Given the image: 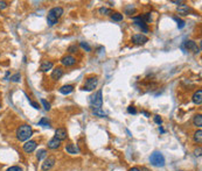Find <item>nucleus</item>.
Here are the masks:
<instances>
[{
	"mask_svg": "<svg viewBox=\"0 0 202 171\" xmlns=\"http://www.w3.org/2000/svg\"><path fill=\"white\" fill-rule=\"evenodd\" d=\"M32 134H33V131H32L31 126H28V125H22L17 129V139L19 141L29 140Z\"/></svg>",
	"mask_w": 202,
	"mask_h": 171,
	"instance_id": "obj_1",
	"label": "nucleus"
},
{
	"mask_svg": "<svg viewBox=\"0 0 202 171\" xmlns=\"http://www.w3.org/2000/svg\"><path fill=\"white\" fill-rule=\"evenodd\" d=\"M63 14V8L62 7H54L48 12V17H47V22L49 26H54L57 23L58 18Z\"/></svg>",
	"mask_w": 202,
	"mask_h": 171,
	"instance_id": "obj_2",
	"label": "nucleus"
},
{
	"mask_svg": "<svg viewBox=\"0 0 202 171\" xmlns=\"http://www.w3.org/2000/svg\"><path fill=\"white\" fill-rule=\"evenodd\" d=\"M149 162L154 167H164L165 165V157L163 156V154L159 151H154L153 154H151L149 156Z\"/></svg>",
	"mask_w": 202,
	"mask_h": 171,
	"instance_id": "obj_3",
	"label": "nucleus"
},
{
	"mask_svg": "<svg viewBox=\"0 0 202 171\" xmlns=\"http://www.w3.org/2000/svg\"><path fill=\"white\" fill-rule=\"evenodd\" d=\"M90 104L93 108H101L103 105V98H102V91L98 90L95 94L90 97Z\"/></svg>",
	"mask_w": 202,
	"mask_h": 171,
	"instance_id": "obj_4",
	"label": "nucleus"
},
{
	"mask_svg": "<svg viewBox=\"0 0 202 171\" xmlns=\"http://www.w3.org/2000/svg\"><path fill=\"white\" fill-rule=\"evenodd\" d=\"M97 84H98V78L97 77H90V78L87 79L82 90L83 91H92L97 88Z\"/></svg>",
	"mask_w": 202,
	"mask_h": 171,
	"instance_id": "obj_5",
	"label": "nucleus"
},
{
	"mask_svg": "<svg viewBox=\"0 0 202 171\" xmlns=\"http://www.w3.org/2000/svg\"><path fill=\"white\" fill-rule=\"evenodd\" d=\"M55 162H56V159H55V157H54V156H48V157L44 159V162L42 163V167H41L42 171L50 170V169L55 165Z\"/></svg>",
	"mask_w": 202,
	"mask_h": 171,
	"instance_id": "obj_6",
	"label": "nucleus"
},
{
	"mask_svg": "<svg viewBox=\"0 0 202 171\" xmlns=\"http://www.w3.org/2000/svg\"><path fill=\"white\" fill-rule=\"evenodd\" d=\"M133 22H134V25L139 27L144 33H147V31H149V27L146 25V22L141 19V17H136V18H133Z\"/></svg>",
	"mask_w": 202,
	"mask_h": 171,
	"instance_id": "obj_7",
	"label": "nucleus"
},
{
	"mask_svg": "<svg viewBox=\"0 0 202 171\" xmlns=\"http://www.w3.org/2000/svg\"><path fill=\"white\" fill-rule=\"evenodd\" d=\"M149 41V39L143 34H136L132 36V42L136 44H145Z\"/></svg>",
	"mask_w": 202,
	"mask_h": 171,
	"instance_id": "obj_8",
	"label": "nucleus"
},
{
	"mask_svg": "<svg viewBox=\"0 0 202 171\" xmlns=\"http://www.w3.org/2000/svg\"><path fill=\"white\" fill-rule=\"evenodd\" d=\"M36 142L35 141H27L26 143L23 145V150L26 153H33L36 149Z\"/></svg>",
	"mask_w": 202,
	"mask_h": 171,
	"instance_id": "obj_9",
	"label": "nucleus"
},
{
	"mask_svg": "<svg viewBox=\"0 0 202 171\" xmlns=\"http://www.w3.org/2000/svg\"><path fill=\"white\" fill-rule=\"evenodd\" d=\"M55 137H56L57 140H60V141L66 140V139H67L66 128H57L56 131H55Z\"/></svg>",
	"mask_w": 202,
	"mask_h": 171,
	"instance_id": "obj_10",
	"label": "nucleus"
},
{
	"mask_svg": "<svg viewBox=\"0 0 202 171\" xmlns=\"http://www.w3.org/2000/svg\"><path fill=\"white\" fill-rule=\"evenodd\" d=\"M61 62H62V64H63V65H66V66H71V65H74L75 63H76V59H75V58H74L73 56H70V55H68V56L62 57Z\"/></svg>",
	"mask_w": 202,
	"mask_h": 171,
	"instance_id": "obj_11",
	"label": "nucleus"
},
{
	"mask_svg": "<svg viewBox=\"0 0 202 171\" xmlns=\"http://www.w3.org/2000/svg\"><path fill=\"white\" fill-rule=\"evenodd\" d=\"M193 102L196 105H201L202 104V90H199L193 94Z\"/></svg>",
	"mask_w": 202,
	"mask_h": 171,
	"instance_id": "obj_12",
	"label": "nucleus"
},
{
	"mask_svg": "<svg viewBox=\"0 0 202 171\" xmlns=\"http://www.w3.org/2000/svg\"><path fill=\"white\" fill-rule=\"evenodd\" d=\"M184 45H186V48L188 49V50H193L194 53H199V48L198 45H196V43L194 42V41H186L184 42Z\"/></svg>",
	"mask_w": 202,
	"mask_h": 171,
	"instance_id": "obj_13",
	"label": "nucleus"
},
{
	"mask_svg": "<svg viewBox=\"0 0 202 171\" xmlns=\"http://www.w3.org/2000/svg\"><path fill=\"white\" fill-rule=\"evenodd\" d=\"M176 11H178V13L181 14V15H188V13H189V11H190V8H189L187 5L181 4L180 6H178V8H176Z\"/></svg>",
	"mask_w": 202,
	"mask_h": 171,
	"instance_id": "obj_14",
	"label": "nucleus"
},
{
	"mask_svg": "<svg viewBox=\"0 0 202 171\" xmlns=\"http://www.w3.org/2000/svg\"><path fill=\"white\" fill-rule=\"evenodd\" d=\"M60 145H61V141L57 140L56 137L52 139V140L48 142V148H49V149H57V148H60Z\"/></svg>",
	"mask_w": 202,
	"mask_h": 171,
	"instance_id": "obj_15",
	"label": "nucleus"
},
{
	"mask_svg": "<svg viewBox=\"0 0 202 171\" xmlns=\"http://www.w3.org/2000/svg\"><path fill=\"white\" fill-rule=\"evenodd\" d=\"M66 150H67V153L73 154V155H75V154H78V153H79L78 147H77L76 145H73V143H69V145H66Z\"/></svg>",
	"mask_w": 202,
	"mask_h": 171,
	"instance_id": "obj_16",
	"label": "nucleus"
},
{
	"mask_svg": "<svg viewBox=\"0 0 202 171\" xmlns=\"http://www.w3.org/2000/svg\"><path fill=\"white\" fill-rule=\"evenodd\" d=\"M63 76V70H62V68H56V69H54L53 72H52V78L57 80V79H60Z\"/></svg>",
	"mask_w": 202,
	"mask_h": 171,
	"instance_id": "obj_17",
	"label": "nucleus"
},
{
	"mask_svg": "<svg viewBox=\"0 0 202 171\" xmlns=\"http://www.w3.org/2000/svg\"><path fill=\"white\" fill-rule=\"evenodd\" d=\"M73 91H74V86L73 85H64V86H62L60 88V92L62 94H70Z\"/></svg>",
	"mask_w": 202,
	"mask_h": 171,
	"instance_id": "obj_18",
	"label": "nucleus"
},
{
	"mask_svg": "<svg viewBox=\"0 0 202 171\" xmlns=\"http://www.w3.org/2000/svg\"><path fill=\"white\" fill-rule=\"evenodd\" d=\"M52 68H53V63H52V62H48V61L43 62V63L41 64V66H40L41 71H43V72H47V71L50 70Z\"/></svg>",
	"mask_w": 202,
	"mask_h": 171,
	"instance_id": "obj_19",
	"label": "nucleus"
},
{
	"mask_svg": "<svg viewBox=\"0 0 202 171\" xmlns=\"http://www.w3.org/2000/svg\"><path fill=\"white\" fill-rule=\"evenodd\" d=\"M92 113L98 118H106V113L102 108H92Z\"/></svg>",
	"mask_w": 202,
	"mask_h": 171,
	"instance_id": "obj_20",
	"label": "nucleus"
},
{
	"mask_svg": "<svg viewBox=\"0 0 202 171\" xmlns=\"http://www.w3.org/2000/svg\"><path fill=\"white\" fill-rule=\"evenodd\" d=\"M193 122H194V125H195V126H198V127H201V126H202V116H201V114H198V115H195V116H194Z\"/></svg>",
	"mask_w": 202,
	"mask_h": 171,
	"instance_id": "obj_21",
	"label": "nucleus"
},
{
	"mask_svg": "<svg viewBox=\"0 0 202 171\" xmlns=\"http://www.w3.org/2000/svg\"><path fill=\"white\" fill-rule=\"evenodd\" d=\"M194 141H195V142H199V143H201V141H202V131L201 129H199V131L195 132V134H194Z\"/></svg>",
	"mask_w": 202,
	"mask_h": 171,
	"instance_id": "obj_22",
	"label": "nucleus"
},
{
	"mask_svg": "<svg viewBox=\"0 0 202 171\" xmlns=\"http://www.w3.org/2000/svg\"><path fill=\"white\" fill-rule=\"evenodd\" d=\"M46 156H47V151H46L44 149L39 150V151H38V154H36V158H38L39 161H41V159H42V158H44Z\"/></svg>",
	"mask_w": 202,
	"mask_h": 171,
	"instance_id": "obj_23",
	"label": "nucleus"
},
{
	"mask_svg": "<svg viewBox=\"0 0 202 171\" xmlns=\"http://www.w3.org/2000/svg\"><path fill=\"white\" fill-rule=\"evenodd\" d=\"M111 19H112L114 21H122V20H123V14L112 13L111 14Z\"/></svg>",
	"mask_w": 202,
	"mask_h": 171,
	"instance_id": "obj_24",
	"label": "nucleus"
},
{
	"mask_svg": "<svg viewBox=\"0 0 202 171\" xmlns=\"http://www.w3.org/2000/svg\"><path fill=\"white\" fill-rule=\"evenodd\" d=\"M39 126H43V127H50V123H49L48 119L42 118L39 121Z\"/></svg>",
	"mask_w": 202,
	"mask_h": 171,
	"instance_id": "obj_25",
	"label": "nucleus"
},
{
	"mask_svg": "<svg viewBox=\"0 0 202 171\" xmlns=\"http://www.w3.org/2000/svg\"><path fill=\"white\" fill-rule=\"evenodd\" d=\"M99 13L104 14V15H108V14H112V11L106 8V7H102V8H99Z\"/></svg>",
	"mask_w": 202,
	"mask_h": 171,
	"instance_id": "obj_26",
	"label": "nucleus"
},
{
	"mask_svg": "<svg viewBox=\"0 0 202 171\" xmlns=\"http://www.w3.org/2000/svg\"><path fill=\"white\" fill-rule=\"evenodd\" d=\"M174 20L178 22V28H179V29H182V28L184 27V20H181V19L176 18V17L174 18Z\"/></svg>",
	"mask_w": 202,
	"mask_h": 171,
	"instance_id": "obj_27",
	"label": "nucleus"
},
{
	"mask_svg": "<svg viewBox=\"0 0 202 171\" xmlns=\"http://www.w3.org/2000/svg\"><path fill=\"white\" fill-rule=\"evenodd\" d=\"M20 79H21V75H20V74H15V75H13L12 77H11V80L14 82V83L20 82Z\"/></svg>",
	"mask_w": 202,
	"mask_h": 171,
	"instance_id": "obj_28",
	"label": "nucleus"
},
{
	"mask_svg": "<svg viewBox=\"0 0 202 171\" xmlns=\"http://www.w3.org/2000/svg\"><path fill=\"white\" fill-rule=\"evenodd\" d=\"M41 104L43 105L44 110H46V111L50 110V104H49V102H47V100H46V99H41Z\"/></svg>",
	"mask_w": 202,
	"mask_h": 171,
	"instance_id": "obj_29",
	"label": "nucleus"
},
{
	"mask_svg": "<svg viewBox=\"0 0 202 171\" xmlns=\"http://www.w3.org/2000/svg\"><path fill=\"white\" fill-rule=\"evenodd\" d=\"M81 47H82L85 51H91V47H90L87 42H81Z\"/></svg>",
	"mask_w": 202,
	"mask_h": 171,
	"instance_id": "obj_30",
	"label": "nucleus"
},
{
	"mask_svg": "<svg viewBox=\"0 0 202 171\" xmlns=\"http://www.w3.org/2000/svg\"><path fill=\"white\" fill-rule=\"evenodd\" d=\"M134 11H136V9H134V7H133L132 5H130V6H129V7H126V9H125L126 14H132Z\"/></svg>",
	"mask_w": 202,
	"mask_h": 171,
	"instance_id": "obj_31",
	"label": "nucleus"
},
{
	"mask_svg": "<svg viewBox=\"0 0 202 171\" xmlns=\"http://www.w3.org/2000/svg\"><path fill=\"white\" fill-rule=\"evenodd\" d=\"M68 51H69V53H76V51H77V45H76V44L70 45V47L68 48Z\"/></svg>",
	"mask_w": 202,
	"mask_h": 171,
	"instance_id": "obj_32",
	"label": "nucleus"
},
{
	"mask_svg": "<svg viewBox=\"0 0 202 171\" xmlns=\"http://www.w3.org/2000/svg\"><path fill=\"white\" fill-rule=\"evenodd\" d=\"M128 112H129V113H131V114H136L137 113L136 107H134V106H129V107H128Z\"/></svg>",
	"mask_w": 202,
	"mask_h": 171,
	"instance_id": "obj_33",
	"label": "nucleus"
},
{
	"mask_svg": "<svg viewBox=\"0 0 202 171\" xmlns=\"http://www.w3.org/2000/svg\"><path fill=\"white\" fill-rule=\"evenodd\" d=\"M6 171H22V169L20 167H17V165H14V167H11L8 168Z\"/></svg>",
	"mask_w": 202,
	"mask_h": 171,
	"instance_id": "obj_34",
	"label": "nucleus"
},
{
	"mask_svg": "<svg viewBox=\"0 0 202 171\" xmlns=\"http://www.w3.org/2000/svg\"><path fill=\"white\" fill-rule=\"evenodd\" d=\"M154 122L158 123V125H161V123H163V119L160 118L159 115H155V116H154Z\"/></svg>",
	"mask_w": 202,
	"mask_h": 171,
	"instance_id": "obj_35",
	"label": "nucleus"
},
{
	"mask_svg": "<svg viewBox=\"0 0 202 171\" xmlns=\"http://www.w3.org/2000/svg\"><path fill=\"white\" fill-rule=\"evenodd\" d=\"M144 21H146V22H149V21H151V14L149 13H146L145 15H144V18H141Z\"/></svg>",
	"mask_w": 202,
	"mask_h": 171,
	"instance_id": "obj_36",
	"label": "nucleus"
},
{
	"mask_svg": "<svg viewBox=\"0 0 202 171\" xmlns=\"http://www.w3.org/2000/svg\"><path fill=\"white\" fill-rule=\"evenodd\" d=\"M7 7V2L6 1H0V11L1 9H5Z\"/></svg>",
	"mask_w": 202,
	"mask_h": 171,
	"instance_id": "obj_37",
	"label": "nucleus"
},
{
	"mask_svg": "<svg viewBox=\"0 0 202 171\" xmlns=\"http://www.w3.org/2000/svg\"><path fill=\"white\" fill-rule=\"evenodd\" d=\"M29 104H31V105L33 106L34 108H36V110H39V108H40L39 104H38V102H35V101H29Z\"/></svg>",
	"mask_w": 202,
	"mask_h": 171,
	"instance_id": "obj_38",
	"label": "nucleus"
},
{
	"mask_svg": "<svg viewBox=\"0 0 202 171\" xmlns=\"http://www.w3.org/2000/svg\"><path fill=\"white\" fill-rule=\"evenodd\" d=\"M195 155H196V156H201V148H199V149L195 150Z\"/></svg>",
	"mask_w": 202,
	"mask_h": 171,
	"instance_id": "obj_39",
	"label": "nucleus"
},
{
	"mask_svg": "<svg viewBox=\"0 0 202 171\" xmlns=\"http://www.w3.org/2000/svg\"><path fill=\"white\" fill-rule=\"evenodd\" d=\"M130 171H140V169H139V168H132Z\"/></svg>",
	"mask_w": 202,
	"mask_h": 171,
	"instance_id": "obj_40",
	"label": "nucleus"
},
{
	"mask_svg": "<svg viewBox=\"0 0 202 171\" xmlns=\"http://www.w3.org/2000/svg\"><path fill=\"white\" fill-rule=\"evenodd\" d=\"M172 2H174V4H181V1H178V0H172Z\"/></svg>",
	"mask_w": 202,
	"mask_h": 171,
	"instance_id": "obj_41",
	"label": "nucleus"
},
{
	"mask_svg": "<svg viewBox=\"0 0 202 171\" xmlns=\"http://www.w3.org/2000/svg\"><path fill=\"white\" fill-rule=\"evenodd\" d=\"M159 132L164 133V132H165V129H164V128H161V127H159Z\"/></svg>",
	"mask_w": 202,
	"mask_h": 171,
	"instance_id": "obj_42",
	"label": "nucleus"
},
{
	"mask_svg": "<svg viewBox=\"0 0 202 171\" xmlns=\"http://www.w3.org/2000/svg\"><path fill=\"white\" fill-rule=\"evenodd\" d=\"M143 114H145V115H146V116H147V118H149V114L147 113V112H145V111H144V112H143Z\"/></svg>",
	"mask_w": 202,
	"mask_h": 171,
	"instance_id": "obj_43",
	"label": "nucleus"
},
{
	"mask_svg": "<svg viewBox=\"0 0 202 171\" xmlns=\"http://www.w3.org/2000/svg\"><path fill=\"white\" fill-rule=\"evenodd\" d=\"M0 108H1V104H0Z\"/></svg>",
	"mask_w": 202,
	"mask_h": 171,
	"instance_id": "obj_44",
	"label": "nucleus"
},
{
	"mask_svg": "<svg viewBox=\"0 0 202 171\" xmlns=\"http://www.w3.org/2000/svg\"><path fill=\"white\" fill-rule=\"evenodd\" d=\"M178 171H182V170H178Z\"/></svg>",
	"mask_w": 202,
	"mask_h": 171,
	"instance_id": "obj_45",
	"label": "nucleus"
}]
</instances>
